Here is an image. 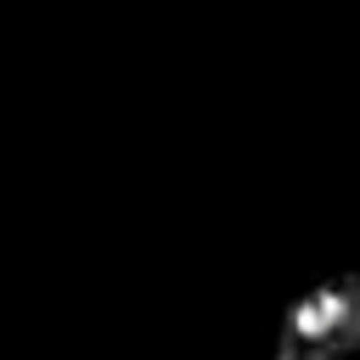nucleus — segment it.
<instances>
[{
	"label": "nucleus",
	"mask_w": 360,
	"mask_h": 360,
	"mask_svg": "<svg viewBox=\"0 0 360 360\" xmlns=\"http://www.w3.org/2000/svg\"><path fill=\"white\" fill-rule=\"evenodd\" d=\"M276 360H332V354H321V349H309V343H292V338H281Z\"/></svg>",
	"instance_id": "obj_2"
},
{
	"label": "nucleus",
	"mask_w": 360,
	"mask_h": 360,
	"mask_svg": "<svg viewBox=\"0 0 360 360\" xmlns=\"http://www.w3.org/2000/svg\"><path fill=\"white\" fill-rule=\"evenodd\" d=\"M281 338L309 343V349H321L332 360L343 349H360V270L326 276L309 292H298L287 321H281Z\"/></svg>",
	"instance_id": "obj_1"
}]
</instances>
